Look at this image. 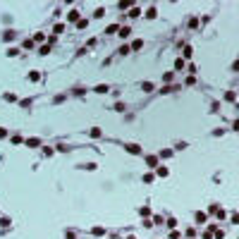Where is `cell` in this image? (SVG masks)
<instances>
[{"mask_svg":"<svg viewBox=\"0 0 239 239\" xmlns=\"http://www.w3.org/2000/svg\"><path fill=\"white\" fill-rule=\"evenodd\" d=\"M124 151L129 156H141V146L139 143H124Z\"/></svg>","mask_w":239,"mask_h":239,"instance_id":"obj_1","label":"cell"},{"mask_svg":"<svg viewBox=\"0 0 239 239\" xmlns=\"http://www.w3.org/2000/svg\"><path fill=\"white\" fill-rule=\"evenodd\" d=\"M88 136H91V139H101V136H103V129H101V127H91Z\"/></svg>","mask_w":239,"mask_h":239,"instance_id":"obj_2","label":"cell"},{"mask_svg":"<svg viewBox=\"0 0 239 239\" xmlns=\"http://www.w3.org/2000/svg\"><path fill=\"white\" fill-rule=\"evenodd\" d=\"M117 34H120V39H129V36H132V29H129V26H120Z\"/></svg>","mask_w":239,"mask_h":239,"instance_id":"obj_3","label":"cell"},{"mask_svg":"<svg viewBox=\"0 0 239 239\" xmlns=\"http://www.w3.org/2000/svg\"><path fill=\"white\" fill-rule=\"evenodd\" d=\"M146 165L148 168H158V156H146Z\"/></svg>","mask_w":239,"mask_h":239,"instance_id":"obj_4","label":"cell"},{"mask_svg":"<svg viewBox=\"0 0 239 239\" xmlns=\"http://www.w3.org/2000/svg\"><path fill=\"white\" fill-rule=\"evenodd\" d=\"M67 19L77 24V22H79V10H69V14H67Z\"/></svg>","mask_w":239,"mask_h":239,"instance_id":"obj_5","label":"cell"},{"mask_svg":"<svg viewBox=\"0 0 239 239\" xmlns=\"http://www.w3.org/2000/svg\"><path fill=\"white\" fill-rule=\"evenodd\" d=\"M143 17H146V19H156V17H158V10H156V7H148Z\"/></svg>","mask_w":239,"mask_h":239,"instance_id":"obj_6","label":"cell"},{"mask_svg":"<svg viewBox=\"0 0 239 239\" xmlns=\"http://www.w3.org/2000/svg\"><path fill=\"white\" fill-rule=\"evenodd\" d=\"M153 179H156V175H153V172H146V175H141V182H143V184H151Z\"/></svg>","mask_w":239,"mask_h":239,"instance_id":"obj_7","label":"cell"},{"mask_svg":"<svg viewBox=\"0 0 239 239\" xmlns=\"http://www.w3.org/2000/svg\"><path fill=\"white\" fill-rule=\"evenodd\" d=\"M156 172H158V177H168V175H170V170L165 168V165H158V168H156Z\"/></svg>","mask_w":239,"mask_h":239,"instance_id":"obj_8","label":"cell"},{"mask_svg":"<svg viewBox=\"0 0 239 239\" xmlns=\"http://www.w3.org/2000/svg\"><path fill=\"white\" fill-rule=\"evenodd\" d=\"M93 91H96V93H108L110 86H108V84H98V86H93Z\"/></svg>","mask_w":239,"mask_h":239,"instance_id":"obj_9","label":"cell"},{"mask_svg":"<svg viewBox=\"0 0 239 239\" xmlns=\"http://www.w3.org/2000/svg\"><path fill=\"white\" fill-rule=\"evenodd\" d=\"M139 14H141V7H129V12H127V17H132V19H136Z\"/></svg>","mask_w":239,"mask_h":239,"instance_id":"obj_10","label":"cell"},{"mask_svg":"<svg viewBox=\"0 0 239 239\" xmlns=\"http://www.w3.org/2000/svg\"><path fill=\"white\" fill-rule=\"evenodd\" d=\"M39 79H41V72L39 69H31L29 72V81H39Z\"/></svg>","mask_w":239,"mask_h":239,"instance_id":"obj_11","label":"cell"},{"mask_svg":"<svg viewBox=\"0 0 239 239\" xmlns=\"http://www.w3.org/2000/svg\"><path fill=\"white\" fill-rule=\"evenodd\" d=\"M31 41H34V43H43V41H48V39H46V34L39 31V34H34V39H31Z\"/></svg>","mask_w":239,"mask_h":239,"instance_id":"obj_12","label":"cell"},{"mask_svg":"<svg viewBox=\"0 0 239 239\" xmlns=\"http://www.w3.org/2000/svg\"><path fill=\"white\" fill-rule=\"evenodd\" d=\"M129 48H132V50H141V48H143V41H141V39H134Z\"/></svg>","mask_w":239,"mask_h":239,"instance_id":"obj_13","label":"cell"},{"mask_svg":"<svg viewBox=\"0 0 239 239\" xmlns=\"http://www.w3.org/2000/svg\"><path fill=\"white\" fill-rule=\"evenodd\" d=\"M117 31H120V24H110V26L105 29V34H108V36H113V34H117Z\"/></svg>","mask_w":239,"mask_h":239,"instance_id":"obj_14","label":"cell"},{"mask_svg":"<svg viewBox=\"0 0 239 239\" xmlns=\"http://www.w3.org/2000/svg\"><path fill=\"white\" fill-rule=\"evenodd\" d=\"M172 79H175V72H165V74H163V81L168 84V86H170V81H172Z\"/></svg>","mask_w":239,"mask_h":239,"instance_id":"obj_15","label":"cell"},{"mask_svg":"<svg viewBox=\"0 0 239 239\" xmlns=\"http://www.w3.org/2000/svg\"><path fill=\"white\" fill-rule=\"evenodd\" d=\"M165 227L175 230V227H177V220H175V218H168V220H165Z\"/></svg>","mask_w":239,"mask_h":239,"instance_id":"obj_16","label":"cell"},{"mask_svg":"<svg viewBox=\"0 0 239 239\" xmlns=\"http://www.w3.org/2000/svg\"><path fill=\"white\" fill-rule=\"evenodd\" d=\"M153 225H165V218L156 213V215H153Z\"/></svg>","mask_w":239,"mask_h":239,"instance_id":"obj_17","label":"cell"},{"mask_svg":"<svg viewBox=\"0 0 239 239\" xmlns=\"http://www.w3.org/2000/svg\"><path fill=\"white\" fill-rule=\"evenodd\" d=\"M91 234H93V237H103L105 230H103V227H93V230H91Z\"/></svg>","mask_w":239,"mask_h":239,"instance_id":"obj_18","label":"cell"},{"mask_svg":"<svg viewBox=\"0 0 239 239\" xmlns=\"http://www.w3.org/2000/svg\"><path fill=\"white\" fill-rule=\"evenodd\" d=\"M194 218H196V223H206V213H203V210H198Z\"/></svg>","mask_w":239,"mask_h":239,"instance_id":"obj_19","label":"cell"},{"mask_svg":"<svg viewBox=\"0 0 239 239\" xmlns=\"http://www.w3.org/2000/svg\"><path fill=\"white\" fill-rule=\"evenodd\" d=\"M141 88L146 91V93H151V91H153V84H151V81H143V84H141Z\"/></svg>","mask_w":239,"mask_h":239,"instance_id":"obj_20","label":"cell"},{"mask_svg":"<svg viewBox=\"0 0 239 239\" xmlns=\"http://www.w3.org/2000/svg\"><path fill=\"white\" fill-rule=\"evenodd\" d=\"M139 215H141V218H148V215H151V208H148V206H143V208L139 210Z\"/></svg>","mask_w":239,"mask_h":239,"instance_id":"obj_21","label":"cell"},{"mask_svg":"<svg viewBox=\"0 0 239 239\" xmlns=\"http://www.w3.org/2000/svg\"><path fill=\"white\" fill-rule=\"evenodd\" d=\"M53 34H65V24H55L53 26Z\"/></svg>","mask_w":239,"mask_h":239,"instance_id":"obj_22","label":"cell"},{"mask_svg":"<svg viewBox=\"0 0 239 239\" xmlns=\"http://www.w3.org/2000/svg\"><path fill=\"white\" fill-rule=\"evenodd\" d=\"M103 14H105V7H98V10L93 12V19H101V17H103Z\"/></svg>","mask_w":239,"mask_h":239,"instance_id":"obj_23","label":"cell"},{"mask_svg":"<svg viewBox=\"0 0 239 239\" xmlns=\"http://www.w3.org/2000/svg\"><path fill=\"white\" fill-rule=\"evenodd\" d=\"M225 101H227V103H232V101H237V93H232V91H227V93H225Z\"/></svg>","mask_w":239,"mask_h":239,"instance_id":"obj_24","label":"cell"},{"mask_svg":"<svg viewBox=\"0 0 239 239\" xmlns=\"http://www.w3.org/2000/svg\"><path fill=\"white\" fill-rule=\"evenodd\" d=\"M39 53H41V55H48V53H50V46H48V43H43V46L39 48Z\"/></svg>","mask_w":239,"mask_h":239,"instance_id":"obj_25","label":"cell"},{"mask_svg":"<svg viewBox=\"0 0 239 239\" xmlns=\"http://www.w3.org/2000/svg\"><path fill=\"white\" fill-rule=\"evenodd\" d=\"M175 69H184V60H182V58L175 60Z\"/></svg>","mask_w":239,"mask_h":239,"instance_id":"obj_26","label":"cell"},{"mask_svg":"<svg viewBox=\"0 0 239 239\" xmlns=\"http://www.w3.org/2000/svg\"><path fill=\"white\" fill-rule=\"evenodd\" d=\"M198 26V17H191V19H189V29H196Z\"/></svg>","mask_w":239,"mask_h":239,"instance_id":"obj_27","label":"cell"},{"mask_svg":"<svg viewBox=\"0 0 239 239\" xmlns=\"http://www.w3.org/2000/svg\"><path fill=\"white\" fill-rule=\"evenodd\" d=\"M191 55H194V48L191 46H184V58H191Z\"/></svg>","mask_w":239,"mask_h":239,"instance_id":"obj_28","label":"cell"},{"mask_svg":"<svg viewBox=\"0 0 239 239\" xmlns=\"http://www.w3.org/2000/svg\"><path fill=\"white\" fill-rule=\"evenodd\" d=\"M24 143H26V146H41V141H39V139H26Z\"/></svg>","mask_w":239,"mask_h":239,"instance_id":"obj_29","label":"cell"},{"mask_svg":"<svg viewBox=\"0 0 239 239\" xmlns=\"http://www.w3.org/2000/svg\"><path fill=\"white\" fill-rule=\"evenodd\" d=\"M79 168H84V170H96V163H84V165H79Z\"/></svg>","mask_w":239,"mask_h":239,"instance_id":"obj_30","label":"cell"},{"mask_svg":"<svg viewBox=\"0 0 239 239\" xmlns=\"http://www.w3.org/2000/svg\"><path fill=\"white\" fill-rule=\"evenodd\" d=\"M86 26H88V19H79L77 22V29H86Z\"/></svg>","mask_w":239,"mask_h":239,"instance_id":"obj_31","label":"cell"},{"mask_svg":"<svg viewBox=\"0 0 239 239\" xmlns=\"http://www.w3.org/2000/svg\"><path fill=\"white\" fill-rule=\"evenodd\" d=\"M7 55H10V58H17V55H19V50H17V48H7Z\"/></svg>","mask_w":239,"mask_h":239,"instance_id":"obj_32","label":"cell"},{"mask_svg":"<svg viewBox=\"0 0 239 239\" xmlns=\"http://www.w3.org/2000/svg\"><path fill=\"white\" fill-rule=\"evenodd\" d=\"M129 50H132V48H129V46H122V48H120V50H117V53H120V55H129Z\"/></svg>","mask_w":239,"mask_h":239,"instance_id":"obj_33","label":"cell"},{"mask_svg":"<svg viewBox=\"0 0 239 239\" xmlns=\"http://www.w3.org/2000/svg\"><path fill=\"white\" fill-rule=\"evenodd\" d=\"M175 151H170V148H165V151H160V158H170Z\"/></svg>","mask_w":239,"mask_h":239,"instance_id":"obj_34","label":"cell"},{"mask_svg":"<svg viewBox=\"0 0 239 239\" xmlns=\"http://www.w3.org/2000/svg\"><path fill=\"white\" fill-rule=\"evenodd\" d=\"M43 156H46V158L53 156V148H50V146H43Z\"/></svg>","mask_w":239,"mask_h":239,"instance_id":"obj_35","label":"cell"},{"mask_svg":"<svg viewBox=\"0 0 239 239\" xmlns=\"http://www.w3.org/2000/svg\"><path fill=\"white\" fill-rule=\"evenodd\" d=\"M194 84H196V77L189 74V77H187V86H194Z\"/></svg>","mask_w":239,"mask_h":239,"instance_id":"obj_36","label":"cell"},{"mask_svg":"<svg viewBox=\"0 0 239 239\" xmlns=\"http://www.w3.org/2000/svg\"><path fill=\"white\" fill-rule=\"evenodd\" d=\"M213 237H215V239H223V237H225V232H223V230H215V232H213Z\"/></svg>","mask_w":239,"mask_h":239,"instance_id":"obj_37","label":"cell"},{"mask_svg":"<svg viewBox=\"0 0 239 239\" xmlns=\"http://www.w3.org/2000/svg\"><path fill=\"white\" fill-rule=\"evenodd\" d=\"M14 39V31H5V41H12Z\"/></svg>","mask_w":239,"mask_h":239,"instance_id":"obj_38","label":"cell"},{"mask_svg":"<svg viewBox=\"0 0 239 239\" xmlns=\"http://www.w3.org/2000/svg\"><path fill=\"white\" fill-rule=\"evenodd\" d=\"M196 234V227H187V237H194Z\"/></svg>","mask_w":239,"mask_h":239,"instance_id":"obj_39","label":"cell"},{"mask_svg":"<svg viewBox=\"0 0 239 239\" xmlns=\"http://www.w3.org/2000/svg\"><path fill=\"white\" fill-rule=\"evenodd\" d=\"M0 139H7V129H5V127H0Z\"/></svg>","mask_w":239,"mask_h":239,"instance_id":"obj_40","label":"cell"},{"mask_svg":"<svg viewBox=\"0 0 239 239\" xmlns=\"http://www.w3.org/2000/svg\"><path fill=\"white\" fill-rule=\"evenodd\" d=\"M170 239H179V232H177V230H172V232H170Z\"/></svg>","mask_w":239,"mask_h":239,"instance_id":"obj_41","label":"cell"},{"mask_svg":"<svg viewBox=\"0 0 239 239\" xmlns=\"http://www.w3.org/2000/svg\"><path fill=\"white\" fill-rule=\"evenodd\" d=\"M230 218H232V223H239V213H232Z\"/></svg>","mask_w":239,"mask_h":239,"instance_id":"obj_42","label":"cell"},{"mask_svg":"<svg viewBox=\"0 0 239 239\" xmlns=\"http://www.w3.org/2000/svg\"><path fill=\"white\" fill-rule=\"evenodd\" d=\"M232 129H234V132H239V120H234V122H232Z\"/></svg>","mask_w":239,"mask_h":239,"instance_id":"obj_43","label":"cell"}]
</instances>
